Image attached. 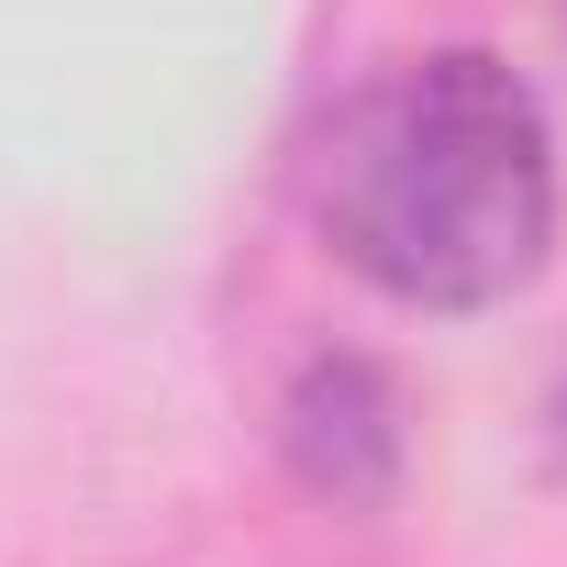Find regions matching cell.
Returning <instances> with one entry per match:
<instances>
[{"instance_id": "obj_2", "label": "cell", "mask_w": 567, "mask_h": 567, "mask_svg": "<svg viewBox=\"0 0 567 567\" xmlns=\"http://www.w3.org/2000/svg\"><path fill=\"white\" fill-rule=\"evenodd\" d=\"M278 456H290V478L334 512H390L401 467H412V412L390 390L379 357L357 346H323L290 368V390H278Z\"/></svg>"}, {"instance_id": "obj_3", "label": "cell", "mask_w": 567, "mask_h": 567, "mask_svg": "<svg viewBox=\"0 0 567 567\" xmlns=\"http://www.w3.org/2000/svg\"><path fill=\"white\" fill-rule=\"evenodd\" d=\"M545 434H556V456H567V368H556V390H545Z\"/></svg>"}, {"instance_id": "obj_1", "label": "cell", "mask_w": 567, "mask_h": 567, "mask_svg": "<svg viewBox=\"0 0 567 567\" xmlns=\"http://www.w3.org/2000/svg\"><path fill=\"white\" fill-rule=\"evenodd\" d=\"M301 189L323 256L434 323L523 301L556 256V123L489 45L368 68L323 112Z\"/></svg>"}]
</instances>
